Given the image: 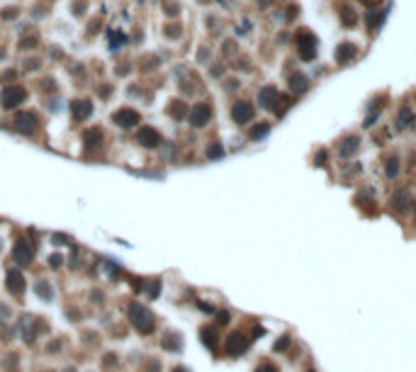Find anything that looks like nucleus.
<instances>
[{
	"label": "nucleus",
	"mask_w": 416,
	"mask_h": 372,
	"mask_svg": "<svg viewBox=\"0 0 416 372\" xmlns=\"http://www.w3.org/2000/svg\"><path fill=\"white\" fill-rule=\"evenodd\" d=\"M209 158H219V156H221V153H224V151H221V146H217V144H212V146H209Z\"/></svg>",
	"instance_id": "obj_20"
},
{
	"label": "nucleus",
	"mask_w": 416,
	"mask_h": 372,
	"mask_svg": "<svg viewBox=\"0 0 416 372\" xmlns=\"http://www.w3.org/2000/svg\"><path fill=\"white\" fill-rule=\"evenodd\" d=\"M365 25H367L370 29H380V25H382V15H380V10H377V7H372V10H367V12H365Z\"/></svg>",
	"instance_id": "obj_15"
},
{
	"label": "nucleus",
	"mask_w": 416,
	"mask_h": 372,
	"mask_svg": "<svg viewBox=\"0 0 416 372\" xmlns=\"http://www.w3.org/2000/svg\"><path fill=\"white\" fill-rule=\"evenodd\" d=\"M93 112V105L88 102V100H80V102H73V115L78 117V120H85L88 115Z\"/></svg>",
	"instance_id": "obj_16"
},
{
	"label": "nucleus",
	"mask_w": 416,
	"mask_h": 372,
	"mask_svg": "<svg viewBox=\"0 0 416 372\" xmlns=\"http://www.w3.org/2000/svg\"><path fill=\"white\" fill-rule=\"evenodd\" d=\"M294 44H297V54H299V59H302V61H314V59H317L319 39H317V34H314V32H309V29H299V32H297Z\"/></svg>",
	"instance_id": "obj_1"
},
{
	"label": "nucleus",
	"mask_w": 416,
	"mask_h": 372,
	"mask_svg": "<svg viewBox=\"0 0 416 372\" xmlns=\"http://www.w3.org/2000/svg\"><path fill=\"white\" fill-rule=\"evenodd\" d=\"M290 90H292V93H297V95L307 93V90H309V78H307L302 71L292 73V75H290Z\"/></svg>",
	"instance_id": "obj_11"
},
{
	"label": "nucleus",
	"mask_w": 416,
	"mask_h": 372,
	"mask_svg": "<svg viewBox=\"0 0 416 372\" xmlns=\"http://www.w3.org/2000/svg\"><path fill=\"white\" fill-rule=\"evenodd\" d=\"M399 171H402L399 156H390V158L385 161V175H387L390 180H394V178H399Z\"/></svg>",
	"instance_id": "obj_13"
},
{
	"label": "nucleus",
	"mask_w": 416,
	"mask_h": 372,
	"mask_svg": "<svg viewBox=\"0 0 416 372\" xmlns=\"http://www.w3.org/2000/svg\"><path fill=\"white\" fill-rule=\"evenodd\" d=\"M294 17H297V5H290V10H287L285 20H294Z\"/></svg>",
	"instance_id": "obj_22"
},
{
	"label": "nucleus",
	"mask_w": 416,
	"mask_h": 372,
	"mask_svg": "<svg viewBox=\"0 0 416 372\" xmlns=\"http://www.w3.org/2000/svg\"><path fill=\"white\" fill-rule=\"evenodd\" d=\"M360 5H365L367 10H372V7H380V0H358Z\"/></svg>",
	"instance_id": "obj_21"
},
{
	"label": "nucleus",
	"mask_w": 416,
	"mask_h": 372,
	"mask_svg": "<svg viewBox=\"0 0 416 372\" xmlns=\"http://www.w3.org/2000/svg\"><path fill=\"white\" fill-rule=\"evenodd\" d=\"M268 131H270V124H268V122H261V124H256V126L248 131V136H251L253 141H258V139H263Z\"/></svg>",
	"instance_id": "obj_17"
},
{
	"label": "nucleus",
	"mask_w": 416,
	"mask_h": 372,
	"mask_svg": "<svg viewBox=\"0 0 416 372\" xmlns=\"http://www.w3.org/2000/svg\"><path fill=\"white\" fill-rule=\"evenodd\" d=\"M115 122L120 124L122 129L137 126V124H139V112H137V110H129V107H124V110L115 112Z\"/></svg>",
	"instance_id": "obj_9"
},
{
	"label": "nucleus",
	"mask_w": 416,
	"mask_h": 372,
	"mask_svg": "<svg viewBox=\"0 0 416 372\" xmlns=\"http://www.w3.org/2000/svg\"><path fill=\"white\" fill-rule=\"evenodd\" d=\"M360 144H363V139H360L358 134H348V136H343V139L339 141V156H341V158L355 156V153L360 151Z\"/></svg>",
	"instance_id": "obj_2"
},
{
	"label": "nucleus",
	"mask_w": 416,
	"mask_h": 372,
	"mask_svg": "<svg viewBox=\"0 0 416 372\" xmlns=\"http://www.w3.org/2000/svg\"><path fill=\"white\" fill-rule=\"evenodd\" d=\"M394 202H397V207H399V209H409V207H412V197L407 195V190H404L402 195H397V197H394Z\"/></svg>",
	"instance_id": "obj_18"
},
{
	"label": "nucleus",
	"mask_w": 416,
	"mask_h": 372,
	"mask_svg": "<svg viewBox=\"0 0 416 372\" xmlns=\"http://www.w3.org/2000/svg\"><path fill=\"white\" fill-rule=\"evenodd\" d=\"M277 102H280V90L273 88V85H268V88H263V90L258 93V105H261L263 110H275Z\"/></svg>",
	"instance_id": "obj_4"
},
{
	"label": "nucleus",
	"mask_w": 416,
	"mask_h": 372,
	"mask_svg": "<svg viewBox=\"0 0 416 372\" xmlns=\"http://www.w3.org/2000/svg\"><path fill=\"white\" fill-rule=\"evenodd\" d=\"M326 161H329V153H326V151H317V156H314V166H326Z\"/></svg>",
	"instance_id": "obj_19"
},
{
	"label": "nucleus",
	"mask_w": 416,
	"mask_h": 372,
	"mask_svg": "<svg viewBox=\"0 0 416 372\" xmlns=\"http://www.w3.org/2000/svg\"><path fill=\"white\" fill-rule=\"evenodd\" d=\"M34 126H37V115H34V112H22V115H17V120H15V129H17V131L32 134Z\"/></svg>",
	"instance_id": "obj_10"
},
{
	"label": "nucleus",
	"mask_w": 416,
	"mask_h": 372,
	"mask_svg": "<svg viewBox=\"0 0 416 372\" xmlns=\"http://www.w3.org/2000/svg\"><path fill=\"white\" fill-rule=\"evenodd\" d=\"M139 144H144V146H158V144H161V136H158L156 129L144 126V129L139 131Z\"/></svg>",
	"instance_id": "obj_12"
},
{
	"label": "nucleus",
	"mask_w": 416,
	"mask_h": 372,
	"mask_svg": "<svg viewBox=\"0 0 416 372\" xmlns=\"http://www.w3.org/2000/svg\"><path fill=\"white\" fill-rule=\"evenodd\" d=\"M339 17H341V25H343L346 29H353V27L360 22V15H358V10H355L353 5H341V7H339Z\"/></svg>",
	"instance_id": "obj_8"
},
{
	"label": "nucleus",
	"mask_w": 416,
	"mask_h": 372,
	"mask_svg": "<svg viewBox=\"0 0 416 372\" xmlns=\"http://www.w3.org/2000/svg\"><path fill=\"white\" fill-rule=\"evenodd\" d=\"M209 120H212V107H209L207 102H197V105L193 107L190 122L195 124V126H205V124H209Z\"/></svg>",
	"instance_id": "obj_6"
},
{
	"label": "nucleus",
	"mask_w": 416,
	"mask_h": 372,
	"mask_svg": "<svg viewBox=\"0 0 416 372\" xmlns=\"http://www.w3.org/2000/svg\"><path fill=\"white\" fill-rule=\"evenodd\" d=\"M414 124V112H412V107H402L399 110V115H397V129H407V126H412Z\"/></svg>",
	"instance_id": "obj_14"
},
{
	"label": "nucleus",
	"mask_w": 416,
	"mask_h": 372,
	"mask_svg": "<svg viewBox=\"0 0 416 372\" xmlns=\"http://www.w3.org/2000/svg\"><path fill=\"white\" fill-rule=\"evenodd\" d=\"M253 105L251 102H246V100H241V102H236L234 107H231V117H234V122L236 124H248L253 120Z\"/></svg>",
	"instance_id": "obj_3"
},
{
	"label": "nucleus",
	"mask_w": 416,
	"mask_h": 372,
	"mask_svg": "<svg viewBox=\"0 0 416 372\" xmlns=\"http://www.w3.org/2000/svg\"><path fill=\"white\" fill-rule=\"evenodd\" d=\"M258 5H261V10H263L266 5H270V0H258Z\"/></svg>",
	"instance_id": "obj_23"
},
{
	"label": "nucleus",
	"mask_w": 416,
	"mask_h": 372,
	"mask_svg": "<svg viewBox=\"0 0 416 372\" xmlns=\"http://www.w3.org/2000/svg\"><path fill=\"white\" fill-rule=\"evenodd\" d=\"M24 98H27V93H24V88H20V85H10V88L2 90V105H5V107H17Z\"/></svg>",
	"instance_id": "obj_5"
},
{
	"label": "nucleus",
	"mask_w": 416,
	"mask_h": 372,
	"mask_svg": "<svg viewBox=\"0 0 416 372\" xmlns=\"http://www.w3.org/2000/svg\"><path fill=\"white\" fill-rule=\"evenodd\" d=\"M355 56H358V47H355V44H350V42L339 44V49H336V63H339V66L350 63Z\"/></svg>",
	"instance_id": "obj_7"
}]
</instances>
